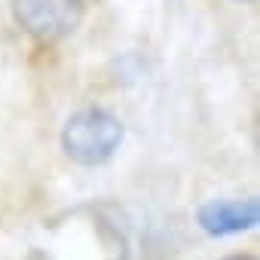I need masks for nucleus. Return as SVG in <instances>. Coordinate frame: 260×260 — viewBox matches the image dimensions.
I'll return each instance as SVG.
<instances>
[{
  "instance_id": "obj_3",
  "label": "nucleus",
  "mask_w": 260,
  "mask_h": 260,
  "mask_svg": "<svg viewBox=\"0 0 260 260\" xmlns=\"http://www.w3.org/2000/svg\"><path fill=\"white\" fill-rule=\"evenodd\" d=\"M260 217L257 199H217L199 208V223L211 236H233L251 230Z\"/></svg>"
},
{
  "instance_id": "obj_4",
  "label": "nucleus",
  "mask_w": 260,
  "mask_h": 260,
  "mask_svg": "<svg viewBox=\"0 0 260 260\" xmlns=\"http://www.w3.org/2000/svg\"><path fill=\"white\" fill-rule=\"evenodd\" d=\"M230 260H251V257H230Z\"/></svg>"
},
{
  "instance_id": "obj_2",
  "label": "nucleus",
  "mask_w": 260,
  "mask_h": 260,
  "mask_svg": "<svg viewBox=\"0 0 260 260\" xmlns=\"http://www.w3.org/2000/svg\"><path fill=\"white\" fill-rule=\"evenodd\" d=\"M83 0H13L16 22L37 40H61L83 22Z\"/></svg>"
},
{
  "instance_id": "obj_1",
  "label": "nucleus",
  "mask_w": 260,
  "mask_h": 260,
  "mask_svg": "<svg viewBox=\"0 0 260 260\" xmlns=\"http://www.w3.org/2000/svg\"><path fill=\"white\" fill-rule=\"evenodd\" d=\"M122 144V122L104 110V107H86L77 110L64 132H61V147L71 159H77L80 166H101L107 162L116 147Z\"/></svg>"
}]
</instances>
